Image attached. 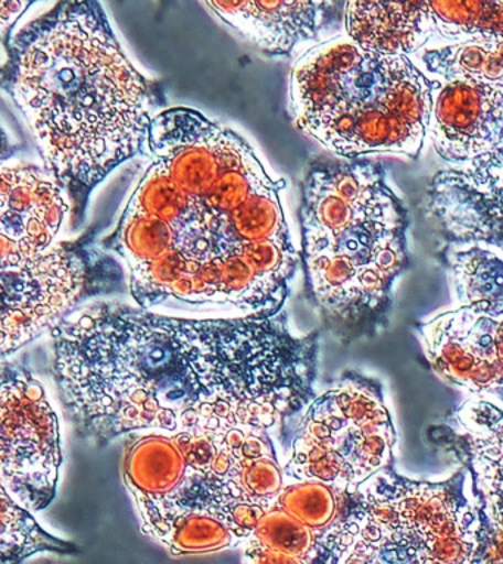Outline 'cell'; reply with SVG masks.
Masks as SVG:
<instances>
[{
    "label": "cell",
    "instance_id": "1",
    "mask_svg": "<svg viewBox=\"0 0 503 564\" xmlns=\"http://www.w3.org/2000/svg\"><path fill=\"white\" fill-rule=\"evenodd\" d=\"M52 372L79 436L189 427L272 430L313 399L318 334L286 313L194 319L118 302L77 307L52 329Z\"/></svg>",
    "mask_w": 503,
    "mask_h": 564
},
{
    "label": "cell",
    "instance_id": "2",
    "mask_svg": "<svg viewBox=\"0 0 503 564\" xmlns=\"http://www.w3.org/2000/svg\"><path fill=\"white\" fill-rule=\"evenodd\" d=\"M148 156L106 240L137 306L194 319L280 313L300 263L285 181L232 128L184 106L153 118Z\"/></svg>",
    "mask_w": 503,
    "mask_h": 564
},
{
    "label": "cell",
    "instance_id": "3",
    "mask_svg": "<svg viewBox=\"0 0 503 564\" xmlns=\"http://www.w3.org/2000/svg\"><path fill=\"white\" fill-rule=\"evenodd\" d=\"M11 91L78 212L115 167L148 154L150 126L167 104L97 2L57 3L13 35Z\"/></svg>",
    "mask_w": 503,
    "mask_h": 564
},
{
    "label": "cell",
    "instance_id": "4",
    "mask_svg": "<svg viewBox=\"0 0 503 564\" xmlns=\"http://www.w3.org/2000/svg\"><path fill=\"white\" fill-rule=\"evenodd\" d=\"M299 260L307 294L343 334L377 328L408 267V214L379 163L320 159L300 184Z\"/></svg>",
    "mask_w": 503,
    "mask_h": 564
},
{
    "label": "cell",
    "instance_id": "5",
    "mask_svg": "<svg viewBox=\"0 0 503 564\" xmlns=\"http://www.w3.org/2000/svg\"><path fill=\"white\" fill-rule=\"evenodd\" d=\"M295 127L335 158H418L426 143L431 83L409 57L366 51L346 34L296 61L289 77Z\"/></svg>",
    "mask_w": 503,
    "mask_h": 564
},
{
    "label": "cell",
    "instance_id": "6",
    "mask_svg": "<svg viewBox=\"0 0 503 564\" xmlns=\"http://www.w3.org/2000/svg\"><path fill=\"white\" fill-rule=\"evenodd\" d=\"M483 514L465 465L443 482L379 470L349 496L334 564H475Z\"/></svg>",
    "mask_w": 503,
    "mask_h": 564
},
{
    "label": "cell",
    "instance_id": "7",
    "mask_svg": "<svg viewBox=\"0 0 503 564\" xmlns=\"http://www.w3.org/2000/svg\"><path fill=\"white\" fill-rule=\"evenodd\" d=\"M396 432L373 379L352 375L313 397L282 466L286 482L313 480L353 496L379 470L392 467Z\"/></svg>",
    "mask_w": 503,
    "mask_h": 564
},
{
    "label": "cell",
    "instance_id": "8",
    "mask_svg": "<svg viewBox=\"0 0 503 564\" xmlns=\"http://www.w3.org/2000/svg\"><path fill=\"white\" fill-rule=\"evenodd\" d=\"M122 280L109 258L53 247L26 262L0 260V360L55 328L88 295Z\"/></svg>",
    "mask_w": 503,
    "mask_h": 564
},
{
    "label": "cell",
    "instance_id": "9",
    "mask_svg": "<svg viewBox=\"0 0 503 564\" xmlns=\"http://www.w3.org/2000/svg\"><path fill=\"white\" fill-rule=\"evenodd\" d=\"M61 427L43 383L21 361L0 365V482L30 511L56 496Z\"/></svg>",
    "mask_w": 503,
    "mask_h": 564
},
{
    "label": "cell",
    "instance_id": "10",
    "mask_svg": "<svg viewBox=\"0 0 503 564\" xmlns=\"http://www.w3.org/2000/svg\"><path fill=\"white\" fill-rule=\"evenodd\" d=\"M428 79L426 140L453 167L503 175V88L475 78Z\"/></svg>",
    "mask_w": 503,
    "mask_h": 564
},
{
    "label": "cell",
    "instance_id": "11",
    "mask_svg": "<svg viewBox=\"0 0 503 564\" xmlns=\"http://www.w3.org/2000/svg\"><path fill=\"white\" fill-rule=\"evenodd\" d=\"M424 356L446 381L471 394L503 390V321L458 307L417 329Z\"/></svg>",
    "mask_w": 503,
    "mask_h": 564
},
{
    "label": "cell",
    "instance_id": "12",
    "mask_svg": "<svg viewBox=\"0 0 503 564\" xmlns=\"http://www.w3.org/2000/svg\"><path fill=\"white\" fill-rule=\"evenodd\" d=\"M68 210V196L51 174L31 165L0 167V260L46 254Z\"/></svg>",
    "mask_w": 503,
    "mask_h": 564
},
{
    "label": "cell",
    "instance_id": "13",
    "mask_svg": "<svg viewBox=\"0 0 503 564\" xmlns=\"http://www.w3.org/2000/svg\"><path fill=\"white\" fill-rule=\"evenodd\" d=\"M426 198L448 242H485L503 250V175L448 167L432 176Z\"/></svg>",
    "mask_w": 503,
    "mask_h": 564
},
{
    "label": "cell",
    "instance_id": "14",
    "mask_svg": "<svg viewBox=\"0 0 503 564\" xmlns=\"http://www.w3.org/2000/svg\"><path fill=\"white\" fill-rule=\"evenodd\" d=\"M346 2H203L220 21L269 57L293 55L343 20Z\"/></svg>",
    "mask_w": 503,
    "mask_h": 564
},
{
    "label": "cell",
    "instance_id": "15",
    "mask_svg": "<svg viewBox=\"0 0 503 564\" xmlns=\"http://www.w3.org/2000/svg\"><path fill=\"white\" fill-rule=\"evenodd\" d=\"M347 37L366 51L410 57L436 40L428 2H346Z\"/></svg>",
    "mask_w": 503,
    "mask_h": 564
},
{
    "label": "cell",
    "instance_id": "16",
    "mask_svg": "<svg viewBox=\"0 0 503 564\" xmlns=\"http://www.w3.org/2000/svg\"><path fill=\"white\" fill-rule=\"evenodd\" d=\"M446 426L458 438L457 449L471 470L479 496L503 507V401L490 394H472Z\"/></svg>",
    "mask_w": 503,
    "mask_h": 564
},
{
    "label": "cell",
    "instance_id": "17",
    "mask_svg": "<svg viewBox=\"0 0 503 564\" xmlns=\"http://www.w3.org/2000/svg\"><path fill=\"white\" fill-rule=\"evenodd\" d=\"M242 551L243 564H334L329 538L276 505L256 520Z\"/></svg>",
    "mask_w": 503,
    "mask_h": 564
},
{
    "label": "cell",
    "instance_id": "18",
    "mask_svg": "<svg viewBox=\"0 0 503 564\" xmlns=\"http://www.w3.org/2000/svg\"><path fill=\"white\" fill-rule=\"evenodd\" d=\"M445 259L458 307L503 321V250L485 242H448Z\"/></svg>",
    "mask_w": 503,
    "mask_h": 564
},
{
    "label": "cell",
    "instance_id": "19",
    "mask_svg": "<svg viewBox=\"0 0 503 564\" xmlns=\"http://www.w3.org/2000/svg\"><path fill=\"white\" fill-rule=\"evenodd\" d=\"M428 78H475L503 88V40L436 44L409 57Z\"/></svg>",
    "mask_w": 503,
    "mask_h": 564
},
{
    "label": "cell",
    "instance_id": "20",
    "mask_svg": "<svg viewBox=\"0 0 503 564\" xmlns=\"http://www.w3.org/2000/svg\"><path fill=\"white\" fill-rule=\"evenodd\" d=\"M40 553L77 555L79 550L40 527L33 513L0 482V564H22Z\"/></svg>",
    "mask_w": 503,
    "mask_h": 564
},
{
    "label": "cell",
    "instance_id": "21",
    "mask_svg": "<svg viewBox=\"0 0 503 564\" xmlns=\"http://www.w3.org/2000/svg\"><path fill=\"white\" fill-rule=\"evenodd\" d=\"M436 39L449 44L501 42L503 2H428Z\"/></svg>",
    "mask_w": 503,
    "mask_h": 564
},
{
    "label": "cell",
    "instance_id": "22",
    "mask_svg": "<svg viewBox=\"0 0 503 564\" xmlns=\"http://www.w3.org/2000/svg\"><path fill=\"white\" fill-rule=\"evenodd\" d=\"M349 496L338 489L313 480L286 482L276 502L282 511L304 527L329 538L333 550V533L346 514Z\"/></svg>",
    "mask_w": 503,
    "mask_h": 564
},
{
    "label": "cell",
    "instance_id": "23",
    "mask_svg": "<svg viewBox=\"0 0 503 564\" xmlns=\"http://www.w3.org/2000/svg\"><path fill=\"white\" fill-rule=\"evenodd\" d=\"M479 497L483 533L475 564H503V507L493 498Z\"/></svg>",
    "mask_w": 503,
    "mask_h": 564
},
{
    "label": "cell",
    "instance_id": "24",
    "mask_svg": "<svg viewBox=\"0 0 503 564\" xmlns=\"http://www.w3.org/2000/svg\"><path fill=\"white\" fill-rule=\"evenodd\" d=\"M30 7L26 2L0 3V35L4 33L20 18L21 13Z\"/></svg>",
    "mask_w": 503,
    "mask_h": 564
},
{
    "label": "cell",
    "instance_id": "25",
    "mask_svg": "<svg viewBox=\"0 0 503 564\" xmlns=\"http://www.w3.org/2000/svg\"><path fill=\"white\" fill-rule=\"evenodd\" d=\"M11 154V145H9L8 137L0 128V167H2V163L7 161Z\"/></svg>",
    "mask_w": 503,
    "mask_h": 564
},
{
    "label": "cell",
    "instance_id": "26",
    "mask_svg": "<svg viewBox=\"0 0 503 564\" xmlns=\"http://www.w3.org/2000/svg\"><path fill=\"white\" fill-rule=\"evenodd\" d=\"M490 395L496 397V399L503 401V390L497 392H489Z\"/></svg>",
    "mask_w": 503,
    "mask_h": 564
}]
</instances>
